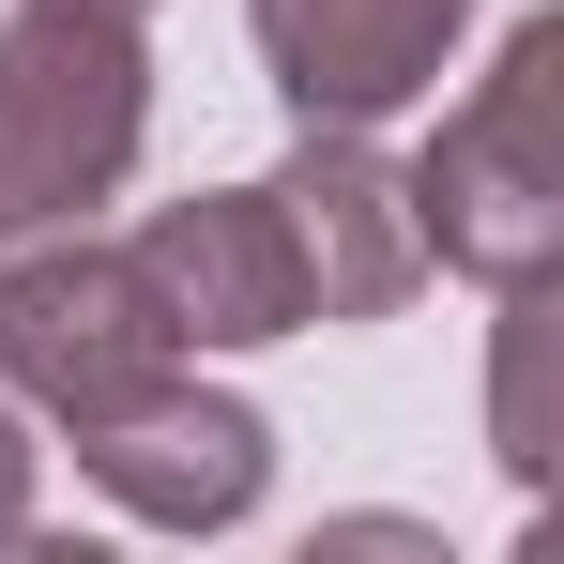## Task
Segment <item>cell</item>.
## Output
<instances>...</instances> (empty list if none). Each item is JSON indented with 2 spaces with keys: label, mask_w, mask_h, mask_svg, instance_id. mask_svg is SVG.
Listing matches in <instances>:
<instances>
[{
  "label": "cell",
  "mask_w": 564,
  "mask_h": 564,
  "mask_svg": "<svg viewBox=\"0 0 564 564\" xmlns=\"http://www.w3.org/2000/svg\"><path fill=\"white\" fill-rule=\"evenodd\" d=\"M153 138V46L138 15H77V0H15L0 15V260L93 229Z\"/></svg>",
  "instance_id": "cell-1"
},
{
  "label": "cell",
  "mask_w": 564,
  "mask_h": 564,
  "mask_svg": "<svg viewBox=\"0 0 564 564\" xmlns=\"http://www.w3.org/2000/svg\"><path fill=\"white\" fill-rule=\"evenodd\" d=\"M427 260L473 290H519L564 260V15H519L503 62L443 107V138L397 169Z\"/></svg>",
  "instance_id": "cell-2"
},
{
  "label": "cell",
  "mask_w": 564,
  "mask_h": 564,
  "mask_svg": "<svg viewBox=\"0 0 564 564\" xmlns=\"http://www.w3.org/2000/svg\"><path fill=\"white\" fill-rule=\"evenodd\" d=\"M169 367H184V321L153 305L138 245L62 229V245H15V260H0V381H15L46 427H93L122 397H153Z\"/></svg>",
  "instance_id": "cell-3"
},
{
  "label": "cell",
  "mask_w": 564,
  "mask_h": 564,
  "mask_svg": "<svg viewBox=\"0 0 564 564\" xmlns=\"http://www.w3.org/2000/svg\"><path fill=\"white\" fill-rule=\"evenodd\" d=\"M275 229H290V275H305V321H397L412 275H427V229H412V184L367 122H305L275 184Z\"/></svg>",
  "instance_id": "cell-4"
},
{
  "label": "cell",
  "mask_w": 564,
  "mask_h": 564,
  "mask_svg": "<svg viewBox=\"0 0 564 564\" xmlns=\"http://www.w3.org/2000/svg\"><path fill=\"white\" fill-rule=\"evenodd\" d=\"M77 473H93L122 519H153V534H229L260 488H275V427L245 412V397H214V381H153V397H122L93 427H62Z\"/></svg>",
  "instance_id": "cell-5"
},
{
  "label": "cell",
  "mask_w": 564,
  "mask_h": 564,
  "mask_svg": "<svg viewBox=\"0 0 564 564\" xmlns=\"http://www.w3.org/2000/svg\"><path fill=\"white\" fill-rule=\"evenodd\" d=\"M260 62H275L290 122H381V107L443 93L473 0H245Z\"/></svg>",
  "instance_id": "cell-6"
},
{
  "label": "cell",
  "mask_w": 564,
  "mask_h": 564,
  "mask_svg": "<svg viewBox=\"0 0 564 564\" xmlns=\"http://www.w3.org/2000/svg\"><path fill=\"white\" fill-rule=\"evenodd\" d=\"M138 275L184 321V351H260V336H305V275H290V229L260 184H198L138 229Z\"/></svg>",
  "instance_id": "cell-7"
},
{
  "label": "cell",
  "mask_w": 564,
  "mask_h": 564,
  "mask_svg": "<svg viewBox=\"0 0 564 564\" xmlns=\"http://www.w3.org/2000/svg\"><path fill=\"white\" fill-rule=\"evenodd\" d=\"M488 443L519 488H550V275L503 290V412H488Z\"/></svg>",
  "instance_id": "cell-8"
},
{
  "label": "cell",
  "mask_w": 564,
  "mask_h": 564,
  "mask_svg": "<svg viewBox=\"0 0 564 564\" xmlns=\"http://www.w3.org/2000/svg\"><path fill=\"white\" fill-rule=\"evenodd\" d=\"M15 534H31V427L0 412V550H15Z\"/></svg>",
  "instance_id": "cell-9"
},
{
  "label": "cell",
  "mask_w": 564,
  "mask_h": 564,
  "mask_svg": "<svg viewBox=\"0 0 564 564\" xmlns=\"http://www.w3.org/2000/svg\"><path fill=\"white\" fill-rule=\"evenodd\" d=\"M77 15H153V0H77Z\"/></svg>",
  "instance_id": "cell-10"
}]
</instances>
